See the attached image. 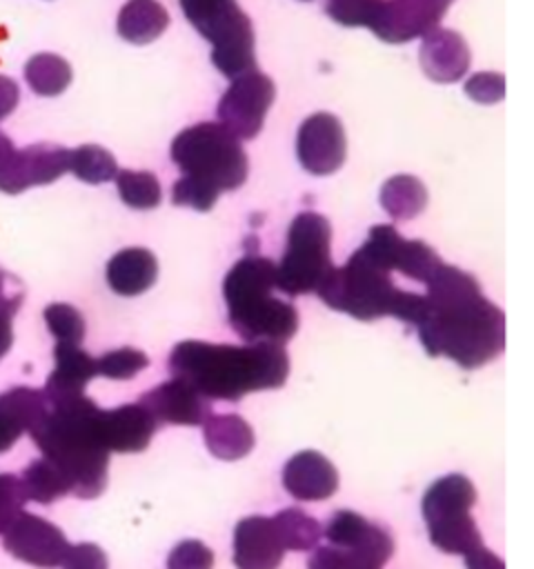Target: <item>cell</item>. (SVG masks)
I'll return each mask as SVG.
<instances>
[{
	"label": "cell",
	"mask_w": 534,
	"mask_h": 569,
	"mask_svg": "<svg viewBox=\"0 0 534 569\" xmlns=\"http://www.w3.org/2000/svg\"><path fill=\"white\" fill-rule=\"evenodd\" d=\"M425 289L414 327L429 356H445L463 369H476L503 351L505 316L483 296L474 276L441 264Z\"/></svg>",
	"instance_id": "obj_1"
},
{
	"label": "cell",
	"mask_w": 534,
	"mask_h": 569,
	"mask_svg": "<svg viewBox=\"0 0 534 569\" xmlns=\"http://www.w3.org/2000/svg\"><path fill=\"white\" fill-rule=\"evenodd\" d=\"M169 371L207 400L236 402L260 389H278L289 373L283 345H214L182 340L169 353Z\"/></svg>",
	"instance_id": "obj_2"
},
{
	"label": "cell",
	"mask_w": 534,
	"mask_h": 569,
	"mask_svg": "<svg viewBox=\"0 0 534 569\" xmlns=\"http://www.w3.org/2000/svg\"><path fill=\"white\" fill-rule=\"evenodd\" d=\"M100 407L78 396L47 407L44 418L29 431L42 451L78 498H96L107 487L109 451L100 438Z\"/></svg>",
	"instance_id": "obj_3"
},
{
	"label": "cell",
	"mask_w": 534,
	"mask_h": 569,
	"mask_svg": "<svg viewBox=\"0 0 534 569\" xmlns=\"http://www.w3.org/2000/svg\"><path fill=\"white\" fill-rule=\"evenodd\" d=\"M276 264L265 256H243L225 276L222 296L229 325L247 342L285 345L298 329V311L276 293Z\"/></svg>",
	"instance_id": "obj_4"
},
{
	"label": "cell",
	"mask_w": 534,
	"mask_h": 569,
	"mask_svg": "<svg viewBox=\"0 0 534 569\" xmlns=\"http://www.w3.org/2000/svg\"><path fill=\"white\" fill-rule=\"evenodd\" d=\"M320 300L356 320L394 316L416 325L423 311V293L400 289L387 269L356 249L343 267H334L316 291Z\"/></svg>",
	"instance_id": "obj_5"
},
{
	"label": "cell",
	"mask_w": 534,
	"mask_h": 569,
	"mask_svg": "<svg viewBox=\"0 0 534 569\" xmlns=\"http://www.w3.org/2000/svg\"><path fill=\"white\" fill-rule=\"evenodd\" d=\"M171 160L182 176L216 193L243 187L249 171L240 140L220 122H198L182 129L171 142Z\"/></svg>",
	"instance_id": "obj_6"
},
{
	"label": "cell",
	"mask_w": 534,
	"mask_h": 569,
	"mask_svg": "<svg viewBox=\"0 0 534 569\" xmlns=\"http://www.w3.org/2000/svg\"><path fill=\"white\" fill-rule=\"evenodd\" d=\"M476 502V489L469 478L447 473L438 478L423 496V518L434 547L445 553L465 556L481 547V531L469 516Z\"/></svg>",
	"instance_id": "obj_7"
},
{
	"label": "cell",
	"mask_w": 534,
	"mask_h": 569,
	"mask_svg": "<svg viewBox=\"0 0 534 569\" xmlns=\"http://www.w3.org/2000/svg\"><path fill=\"white\" fill-rule=\"evenodd\" d=\"M329 244V220L316 211L298 213L289 224L285 253L276 267V289L289 296L318 291L334 269Z\"/></svg>",
	"instance_id": "obj_8"
},
{
	"label": "cell",
	"mask_w": 534,
	"mask_h": 569,
	"mask_svg": "<svg viewBox=\"0 0 534 569\" xmlns=\"http://www.w3.org/2000/svg\"><path fill=\"white\" fill-rule=\"evenodd\" d=\"M65 171H69V149L53 142L16 149L0 131V191L20 193L29 187L49 184Z\"/></svg>",
	"instance_id": "obj_9"
},
{
	"label": "cell",
	"mask_w": 534,
	"mask_h": 569,
	"mask_svg": "<svg viewBox=\"0 0 534 569\" xmlns=\"http://www.w3.org/2000/svg\"><path fill=\"white\" fill-rule=\"evenodd\" d=\"M198 33L211 42V62L229 80L256 71L251 20L236 2L202 24Z\"/></svg>",
	"instance_id": "obj_10"
},
{
	"label": "cell",
	"mask_w": 534,
	"mask_h": 569,
	"mask_svg": "<svg viewBox=\"0 0 534 569\" xmlns=\"http://www.w3.org/2000/svg\"><path fill=\"white\" fill-rule=\"evenodd\" d=\"M276 87L269 76L249 71L227 87L218 102L220 124L238 140H251L260 133L267 109L271 107Z\"/></svg>",
	"instance_id": "obj_11"
},
{
	"label": "cell",
	"mask_w": 534,
	"mask_h": 569,
	"mask_svg": "<svg viewBox=\"0 0 534 569\" xmlns=\"http://www.w3.org/2000/svg\"><path fill=\"white\" fill-rule=\"evenodd\" d=\"M360 251L389 273L398 271L423 284H427L443 264L432 247L421 240L403 238L392 224L372 227Z\"/></svg>",
	"instance_id": "obj_12"
},
{
	"label": "cell",
	"mask_w": 534,
	"mask_h": 569,
	"mask_svg": "<svg viewBox=\"0 0 534 569\" xmlns=\"http://www.w3.org/2000/svg\"><path fill=\"white\" fill-rule=\"evenodd\" d=\"M2 547L18 560L42 567V569H53L62 562L69 542L65 533L49 520L22 511L13 525L2 533Z\"/></svg>",
	"instance_id": "obj_13"
},
{
	"label": "cell",
	"mask_w": 534,
	"mask_h": 569,
	"mask_svg": "<svg viewBox=\"0 0 534 569\" xmlns=\"http://www.w3.org/2000/svg\"><path fill=\"white\" fill-rule=\"evenodd\" d=\"M296 153L303 169L314 176H329L340 169L347 153V140L340 120L325 111L305 118L298 127Z\"/></svg>",
	"instance_id": "obj_14"
},
{
	"label": "cell",
	"mask_w": 534,
	"mask_h": 569,
	"mask_svg": "<svg viewBox=\"0 0 534 569\" xmlns=\"http://www.w3.org/2000/svg\"><path fill=\"white\" fill-rule=\"evenodd\" d=\"M323 536L329 540V547L343 549L374 569H380L394 553L392 536L380 525L349 509L334 511Z\"/></svg>",
	"instance_id": "obj_15"
},
{
	"label": "cell",
	"mask_w": 534,
	"mask_h": 569,
	"mask_svg": "<svg viewBox=\"0 0 534 569\" xmlns=\"http://www.w3.org/2000/svg\"><path fill=\"white\" fill-rule=\"evenodd\" d=\"M454 0H385L369 27L380 40L400 44L434 31Z\"/></svg>",
	"instance_id": "obj_16"
},
{
	"label": "cell",
	"mask_w": 534,
	"mask_h": 569,
	"mask_svg": "<svg viewBox=\"0 0 534 569\" xmlns=\"http://www.w3.org/2000/svg\"><path fill=\"white\" fill-rule=\"evenodd\" d=\"M149 416L160 425H202L209 418V400L196 393L189 385L171 378L138 400Z\"/></svg>",
	"instance_id": "obj_17"
},
{
	"label": "cell",
	"mask_w": 534,
	"mask_h": 569,
	"mask_svg": "<svg viewBox=\"0 0 534 569\" xmlns=\"http://www.w3.org/2000/svg\"><path fill=\"white\" fill-rule=\"evenodd\" d=\"M158 429V422L140 402L120 405L100 411V438L107 451L138 453L145 451Z\"/></svg>",
	"instance_id": "obj_18"
},
{
	"label": "cell",
	"mask_w": 534,
	"mask_h": 569,
	"mask_svg": "<svg viewBox=\"0 0 534 569\" xmlns=\"http://www.w3.org/2000/svg\"><path fill=\"white\" fill-rule=\"evenodd\" d=\"M283 487L296 500H327L338 489L336 467L318 451L305 449L294 453L283 467Z\"/></svg>",
	"instance_id": "obj_19"
},
{
	"label": "cell",
	"mask_w": 534,
	"mask_h": 569,
	"mask_svg": "<svg viewBox=\"0 0 534 569\" xmlns=\"http://www.w3.org/2000/svg\"><path fill=\"white\" fill-rule=\"evenodd\" d=\"M285 547L271 525V518L249 516L234 529L236 569H278Z\"/></svg>",
	"instance_id": "obj_20"
},
{
	"label": "cell",
	"mask_w": 534,
	"mask_h": 569,
	"mask_svg": "<svg viewBox=\"0 0 534 569\" xmlns=\"http://www.w3.org/2000/svg\"><path fill=\"white\" fill-rule=\"evenodd\" d=\"M425 76L434 82H456L469 69V47L461 33L436 27L423 36L418 51Z\"/></svg>",
	"instance_id": "obj_21"
},
{
	"label": "cell",
	"mask_w": 534,
	"mask_h": 569,
	"mask_svg": "<svg viewBox=\"0 0 534 569\" xmlns=\"http://www.w3.org/2000/svg\"><path fill=\"white\" fill-rule=\"evenodd\" d=\"M53 360H56V367L42 389L47 405L85 396L87 382L98 376L96 358H91L85 349H80V345L58 342L53 349Z\"/></svg>",
	"instance_id": "obj_22"
},
{
	"label": "cell",
	"mask_w": 534,
	"mask_h": 569,
	"mask_svg": "<svg viewBox=\"0 0 534 569\" xmlns=\"http://www.w3.org/2000/svg\"><path fill=\"white\" fill-rule=\"evenodd\" d=\"M47 398L33 387H13L0 393V453L9 451L16 440L31 431L47 413Z\"/></svg>",
	"instance_id": "obj_23"
},
{
	"label": "cell",
	"mask_w": 534,
	"mask_h": 569,
	"mask_svg": "<svg viewBox=\"0 0 534 569\" xmlns=\"http://www.w3.org/2000/svg\"><path fill=\"white\" fill-rule=\"evenodd\" d=\"M105 273L118 296H138L156 282L158 260L145 247H127L109 258Z\"/></svg>",
	"instance_id": "obj_24"
},
{
	"label": "cell",
	"mask_w": 534,
	"mask_h": 569,
	"mask_svg": "<svg viewBox=\"0 0 534 569\" xmlns=\"http://www.w3.org/2000/svg\"><path fill=\"white\" fill-rule=\"evenodd\" d=\"M202 436L209 453L220 460L245 458L254 447V431L249 422L236 413L209 416L202 422Z\"/></svg>",
	"instance_id": "obj_25"
},
{
	"label": "cell",
	"mask_w": 534,
	"mask_h": 569,
	"mask_svg": "<svg viewBox=\"0 0 534 569\" xmlns=\"http://www.w3.org/2000/svg\"><path fill=\"white\" fill-rule=\"evenodd\" d=\"M169 24L167 9L156 0H129L118 13V33L131 44H149Z\"/></svg>",
	"instance_id": "obj_26"
},
{
	"label": "cell",
	"mask_w": 534,
	"mask_h": 569,
	"mask_svg": "<svg viewBox=\"0 0 534 569\" xmlns=\"http://www.w3.org/2000/svg\"><path fill=\"white\" fill-rule=\"evenodd\" d=\"M380 204L394 220L416 218L427 204L425 184L414 176H394L380 189Z\"/></svg>",
	"instance_id": "obj_27"
},
{
	"label": "cell",
	"mask_w": 534,
	"mask_h": 569,
	"mask_svg": "<svg viewBox=\"0 0 534 569\" xmlns=\"http://www.w3.org/2000/svg\"><path fill=\"white\" fill-rule=\"evenodd\" d=\"M271 525H274L285 551H309L323 538L320 522L298 507L280 509L271 518Z\"/></svg>",
	"instance_id": "obj_28"
},
{
	"label": "cell",
	"mask_w": 534,
	"mask_h": 569,
	"mask_svg": "<svg viewBox=\"0 0 534 569\" xmlns=\"http://www.w3.org/2000/svg\"><path fill=\"white\" fill-rule=\"evenodd\" d=\"M24 80L38 96H58L71 82V67L62 56L36 53L24 64Z\"/></svg>",
	"instance_id": "obj_29"
},
{
	"label": "cell",
	"mask_w": 534,
	"mask_h": 569,
	"mask_svg": "<svg viewBox=\"0 0 534 569\" xmlns=\"http://www.w3.org/2000/svg\"><path fill=\"white\" fill-rule=\"evenodd\" d=\"M20 485H22L27 500H33L40 505H51L53 500L69 493V485H67L65 476L47 458L33 460L22 471Z\"/></svg>",
	"instance_id": "obj_30"
},
{
	"label": "cell",
	"mask_w": 534,
	"mask_h": 569,
	"mask_svg": "<svg viewBox=\"0 0 534 569\" xmlns=\"http://www.w3.org/2000/svg\"><path fill=\"white\" fill-rule=\"evenodd\" d=\"M69 171L89 184L109 182L118 173L116 158L100 144H80L69 149Z\"/></svg>",
	"instance_id": "obj_31"
},
{
	"label": "cell",
	"mask_w": 534,
	"mask_h": 569,
	"mask_svg": "<svg viewBox=\"0 0 534 569\" xmlns=\"http://www.w3.org/2000/svg\"><path fill=\"white\" fill-rule=\"evenodd\" d=\"M116 187H118L120 200L131 209H154L160 204V198H162L160 182L149 171L122 169L116 173Z\"/></svg>",
	"instance_id": "obj_32"
},
{
	"label": "cell",
	"mask_w": 534,
	"mask_h": 569,
	"mask_svg": "<svg viewBox=\"0 0 534 569\" xmlns=\"http://www.w3.org/2000/svg\"><path fill=\"white\" fill-rule=\"evenodd\" d=\"M44 322L51 336L62 345H80L85 338V318L67 302H53L44 309Z\"/></svg>",
	"instance_id": "obj_33"
},
{
	"label": "cell",
	"mask_w": 534,
	"mask_h": 569,
	"mask_svg": "<svg viewBox=\"0 0 534 569\" xmlns=\"http://www.w3.org/2000/svg\"><path fill=\"white\" fill-rule=\"evenodd\" d=\"M149 365V358L134 347H120L113 351H107L96 360V373L111 378V380H127L134 378L138 371H142Z\"/></svg>",
	"instance_id": "obj_34"
},
{
	"label": "cell",
	"mask_w": 534,
	"mask_h": 569,
	"mask_svg": "<svg viewBox=\"0 0 534 569\" xmlns=\"http://www.w3.org/2000/svg\"><path fill=\"white\" fill-rule=\"evenodd\" d=\"M385 0H327V16L343 27H372Z\"/></svg>",
	"instance_id": "obj_35"
},
{
	"label": "cell",
	"mask_w": 534,
	"mask_h": 569,
	"mask_svg": "<svg viewBox=\"0 0 534 569\" xmlns=\"http://www.w3.org/2000/svg\"><path fill=\"white\" fill-rule=\"evenodd\" d=\"M27 496L20 478L13 473H0V533H4L13 520L22 513Z\"/></svg>",
	"instance_id": "obj_36"
},
{
	"label": "cell",
	"mask_w": 534,
	"mask_h": 569,
	"mask_svg": "<svg viewBox=\"0 0 534 569\" xmlns=\"http://www.w3.org/2000/svg\"><path fill=\"white\" fill-rule=\"evenodd\" d=\"M211 567H214V553L200 540L178 542L167 558V569H211Z\"/></svg>",
	"instance_id": "obj_37"
},
{
	"label": "cell",
	"mask_w": 534,
	"mask_h": 569,
	"mask_svg": "<svg viewBox=\"0 0 534 569\" xmlns=\"http://www.w3.org/2000/svg\"><path fill=\"white\" fill-rule=\"evenodd\" d=\"M220 193H216L214 189H207L202 184H198L196 180L182 176L174 182V191H171V200L178 207H191L196 211H209Z\"/></svg>",
	"instance_id": "obj_38"
},
{
	"label": "cell",
	"mask_w": 534,
	"mask_h": 569,
	"mask_svg": "<svg viewBox=\"0 0 534 569\" xmlns=\"http://www.w3.org/2000/svg\"><path fill=\"white\" fill-rule=\"evenodd\" d=\"M465 93L474 102L494 104V102L503 100V96H505V78H503V73H496V71L474 73L465 82Z\"/></svg>",
	"instance_id": "obj_39"
},
{
	"label": "cell",
	"mask_w": 534,
	"mask_h": 569,
	"mask_svg": "<svg viewBox=\"0 0 534 569\" xmlns=\"http://www.w3.org/2000/svg\"><path fill=\"white\" fill-rule=\"evenodd\" d=\"M307 569H374V567H369L367 562H363L360 558H356L343 549L327 545V547H318L312 553Z\"/></svg>",
	"instance_id": "obj_40"
},
{
	"label": "cell",
	"mask_w": 534,
	"mask_h": 569,
	"mask_svg": "<svg viewBox=\"0 0 534 569\" xmlns=\"http://www.w3.org/2000/svg\"><path fill=\"white\" fill-rule=\"evenodd\" d=\"M60 565L62 569H107V556L93 542H78L69 545Z\"/></svg>",
	"instance_id": "obj_41"
},
{
	"label": "cell",
	"mask_w": 534,
	"mask_h": 569,
	"mask_svg": "<svg viewBox=\"0 0 534 569\" xmlns=\"http://www.w3.org/2000/svg\"><path fill=\"white\" fill-rule=\"evenodd\" d=\"M185 18L196 27V31L207 24L214 16L227 9L234 0H178Z\"/></svg>",
	"instance_id": "obj_42"
},
{
	"label": "cell",
	"mask_w": 534,
	"mask_h": 569,
	"mask_svg": "<svg viewBox=\"0 0 534 569\" xmlns=\"http://www.w3.org/2000/svg\"><path fill=\"white\" fill-rule=\"evenodd\" d=\"M20 302H22V291L0 298V358L11 349V342H13L11 320L20 307Z\"/></svg>",
	"instance_id": "obj_43"
},
{
	"label": "cell",
	"mask_w": 534,
	"mask_h": 569,
	"mask_svg": "<svg viewBox=\"0 0 534 569\" xmlns=\"http://www.w3.org/2000/svg\"><path fill=\"white\" fill-rule=\"evenodd\" d=\"M465 569H505V562L494 551L481 545L474 551L465 553Z\"/></svg>",
	"instance_id": "obj_44"
},
{
	"label": "cell",
	"mask_w": 534,
	"mask_h": 569,
	"mask_svg": "<svg viewBox=\"0 0 534 569\" xmlns=\"http://www.w3.org/2000/svg\"><path fill=\"white\" fill-rule=\"evenodd\" d=\"M18 98H20L18 84L11 78L0 76V120H4L16 109Z\"/></svg>",
	"instance_id": "obj_45"
},
{
	"label": "cell",
	"mask_w": 534,
	"mask_h": 569,
	"mask_svg": "<svg viewBox=\"0 0 534 569\" xmlns=\"http://www.w3.org/2000/svg\"><path fill=\"white\" fill-rule=\"evenodd\" d=\"M20 291H22L20 282H18L13 276H9V273L0 271V298L11 296V293H20Z\"/></svg>",
	"instance_id": "obj_46"
}]
</instances>
